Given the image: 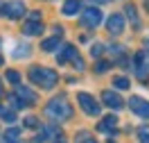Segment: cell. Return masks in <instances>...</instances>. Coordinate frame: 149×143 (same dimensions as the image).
I'll return each mask as SVG.
<instances>
[{"mask_svg": "<svg viewBox=\"0 0 149 143\" xmlns=\"http://www.w3.org/2000/svg\"><path fill=\"white\" fill-rule=\"evenodd\" d=\"M29 80H32L34 84L43 86V89H52V86L59 82V75H56V70H52V68L32 66L29 68Z\"/></svg>", "mask_w": 149, "mask_h": 143, "instance_id": "obj_1", "label": "cell"}, {"mask_svg": "<svg viewBox=\"0 0 149 143\" xmlns=\"http://www.w3.org/2000/svg\"><path fill=\"white\" fill-rule=\"evenodd\" d=\"M70 105H68V100H65V95H56L50 100V105L45 107V114L50 118H56V120H65L68 116H70Z\"/></svg>", "mask_w": 149, "mask_h": 143, "instance_id": "obj_2", "label": "cell"}, {"mask_svg": "<svg viewBox=\"0 0 149 143\" xmlns=\"http://www.w3.org/2000/svg\"><path fill=\"white\" fill-rule=\"evenodd\" d=\"M77 102L81 105L84 114H88V116H100V109H102V107L97 105V100H95L91 93H79V95H77Z\"/></svg>", "mask_w": 149, "mask_h": 143, "instance_id": "obj_3", "label": "cell"}, {"mask_svg": "<svg viewBox=\"0 0 149 143\" xmlns=\"http://www.w3.org/2000/svg\"><path fill=\"white\" fill-rule=\"evenodd\" d=\"M129 109L133 111V114L142 116V118H149V102L142 100V98H138V95L129 98Z\"/></svg>", "mask_w": 149, "mask_h": 143, "instance_id": "obj_4", "label": "cell"}, {"mask_svg": "<svg viewBox=\"0 0 149 143\" xmlns=\"http://www.w3.org/2000/svg\"><path fill=\"white\" fill-rule=\"evenodd\" d=\"M81 23H84L86 27H97V25L102 23V11L97 9V7L86 9L84 14H81Z\"/></svg>", "mask_w": 149, "mask_h": 143, "instance_id": "obj_5", "label": "cell"}, {"mask_svg": "<svg viewBox=\"0 0 149 143\" xmlns=\"http://www.w3.org/2000/svg\"><path fill=\"white\" fill-rule=\"evenodd\" d=\"M106 30L111 32V34H122L124 32V16L122 14H111L109 16V20H106Z\"/></svg>", "mask_w": 149, "mask_h": 143, "instance_id": "obj_6", "label": "cell"}, {"mask_svg": "<svg viewBox=\"0 0 149 143\" xmlns=\"http://www.w3.org/2000/svg\"><path fill=\"white\" fill-rule=\"evenodd\" d=\"M102 100H104V105H106V107H111V109H115V111L124 107V100H122L115 91H104V93H102Z\"/></svg>", "mask_w": 149, "mask_h": 143, "instance_id": "obj_7", "label": "cell"}, {"mask_svg": "<svg viewBox=\"0 0 149 143\" xmlns=\"http://www.w3.org/2000/svg\"><path fill=\"white\" fill-rule=\"evenodd\" d=\"M2 11H5L9 18H20L23 11H25V5H23L20 0H11V2H7V5L2 7Z\"/></svg>", "mask_w": 149, "mask_h": 143, "instance_id": "obj_8", "label": "cell"}, {"mask_svg": "<svg viewBox=\"0 0 149 143\" xmlns=\"http://www.w3.org/2000/svg\"><path fill=\"white\" fill-rule=\"evenodd\" d=\"M77 57H79V55H77V50H74L72 46H63L59 50V55H56V61H59V64H65V61H74Z\"/></svg>", "mask_w": 149, "mask_h": 143, "instance_id": "obj_9", "label": "cell"}, {"mask_svg": "<svg viewBox=\"0 0 149 143\" xmlns=\"http://www.w3.org/2000/svg\"><path fill=\"white\" fill-rule=\"evenodd\" d=\"M16 95H18V98L23 100V102H25V105H32V102H36V93H34V91H29L27 86H23V84L16 86Z\"/></svg>", "mask_w": 149, "mask_h": 143, "instance_id": "obj_10", "label": "cell"}, {"mask_svg": "<svg viewBox=\"0 0 149 143\" xmlns=\"http://www.w3.org/2000/svg\"><path fill=\"white\" fill-rule=\"evenodd\" d=\"M41 32H43V23L41 20H27L23 25V34H27V37H34V34H41Z\"/></svg>", "mask_w": 149, "mask_h": 143, "instance_id": "obj_11", "label": "cell"}, {"mask_svg": "<svg viewBox=\"0 0 149 143\" xmlns=\"http://www.w3.org/2000/svg\"><path fill=\"white\" fill-rule=\"evenodd\" d=\"M81 9V2H79V0H65L63 2V14L65 16H74V14H77V11Z\"/></svg>", "mask_w": 149, "mask_h": 143, "instance_id": "obj_12", "label": "cell"}, {"mask_svg": "<svg viewBox=\"0 0 149 143\" xmlns=\"http://www.w3.org/2000/svg\"><path fill=\"white\" fill-rule=\"evenodd\" d=\"M18 139H20V130L18 127H9L7 132L2 134V141L5 143H18Z\"/></svg>", "mask_w": 149, "mask_h": 143, "instance_id": "obj_13", "label": "cell"}, {"mask_svg": "<svg viewBox=\"0 0 149 143\" xmlns=\"http://www.w3.org/2000/svg\"><path fill=\"white\" fill-rule=\"evenodd\" d=\"M59 39H61V34H54L52 39H45V41L41 43V50H45V52L56 50V48H59Z\"/></svg>", "mask_w": 149, "mask_h": 143, "instance_id": "obj_14", "label": "cell"}, {"mask_svg": "<svg viewBox=\"0 0 149 143\" xmlns=\"http://www.w3.org/2000/svg\"><path fill=\"white\" fill-rule=\"evenodd\" d=\"M115 125H118V118L115 116H106L100 123V132H111V130H115Z\"/></svg>", "mask_w": 149, "mask_h": 143, "instance_id": "obj_15", "label": "cell"}, {"mask_svg": "<svg viewBox=\"0 0 149 143\" xmlns=\"http://www.w3.org/2000/svg\"><path fill=\"white\" fill-rule=\"evenodd\" d=\"M113 84H115V86H118V89H129V86H131V82H129V77H115V80H113Z\"/></svg>", "mask_w": 149, "mask_h": 143, "instance_id": "obj_16", "label": "cell"}, {"mask_svg": "<svg viewBox=\"0 0 149 143\" xmlns=\"http://www.w3.org/2000/svg\"><path fill=\"white\" fill-rule=\"evenodd\" d=\"M0 116H2L7 123H14V120H16V114H14V111H9V109H5V107H0Z\"/></svg>", "mask_w": 149, "mask_h": 143, "instance_id": "obj_17", "label": "cell"}, {"mask_svg": "<svg viewBox=\"0 0 149 143\" xmlns=\"http://www.w3.org/2000/svg\"><path fill=\"white\" fill-rule=\"evenodd\" d=\"M9 105L14 107V109H23V107H27V105H25V102L18 98V95H9Z\"/></svg>", "mask_w": 149, "mask_h": 143, "instance_id": "obj_18", "label": "cell"}, {"mask_svg": "<svg viewBox=\"0 0 149 143\" xmlns=\"http://www.w3.org/2000/svg\"><path fill=\"white\" fill-rule=\"evenodd\" d=\"M29 55V46H25V43H23V46H18L16 48V52H14V57L18 59V57H27Z\"/></svg>", "mask_w": 149, "mask_h": 143, "instance_id": "obj_19", "label": "cell"}, {"mask_svg": "<svg viewBox=\"0 0 149 143\" xmlns=\"http://www.w3.org/2000/svg\"><path fill=\"white\" fill-rule=\"evenodd\" d=\"M138 139H140V143H149V127H140Z\"/></svg>", "mask_w": 149, "mask_h": 143, "instance_id": "obj_20", "label": "cell"}, {"mask_svg": "<svg viewBox=\"0 0 149 143\" xmlns=\"http://www.w3.org/2000/svg\"><path fill=\"white\" fill-rule=\"evenodd\" d=\"M7 80H9L11 84H16V86L20 84V75L16 73V70H7Z\"/></svg>", "mask_w": 149, "mask_h": 143, "instance_id": "obj_21", "label": "cell"}, {"mask_svg": "<svg viewBox=\"0 0 149 143\" xmlns=\"http://www.w3.org/2000/svg\"><path fill=\"white\" fill-rule=\"evenodd\" d=\"M102 50H104L102 43H95V46L91 48V55H93V57H100V55H102Z\"/></svg>", "mask_w": 149, "mask_h": 143, "instance_id": "obj_22", "label": "cell"}, {"mask_svg": "<svg viewBox=\"0 0 149 143\" xmlns=\"http://www.w3.org/2000/svg\"><path fill=\"white\" fill-rule=\"evenodd\" d=\"M106 68H109V61H97L95 70H97V73H106Z\"/></svg>", "mask_w": 149, "mask_h": 143, "instance_id": "obj_23", "label": "cell"}, {"mask_svg": "<svg viewBox=\"0 0 149 143\" xmlns=\"http://www.w3.org/2000/svg\"><path fill=\"white\" fill-rule=\"evenodd\" d=\"M25 125L34 130V127H38V120H36V118H34V116H29V118H25Z\"/></svg>", "mask_w": 149, "mask_h": 143, "instance_id": "obj_24", "label": "cell"}, {"mask_svg": "<svg viewBox=\"0 0 149 143\" xmlns=\"http://www.w3.org/2000/svg\"><path fill=\"white\" fill-rule=\"evenodd\" d=\"M29 20H41V11H29Z\"/></svg>", "mask_w": 149, "mask_h": 143, "instance_id": "obj_25", "label": "cell"}, {"mask_svg": "<svg viewBox=\"0 0 149 143\" xmlns=\"http://www.w3.org/2000/svg\"><path fill=\"white\" fill-rule=\"evenodd\" d=\"M56 143H68V141H63V139H59V141H56Z\"/></svg>", "mask_w": 149, "mask_h": 143, "instance_id": "obj_26", "label": "cell"}, {"mask_svg": "<svg viewBox=\"0 0 149 143\" xmlns=\"http://www.w3.org/2000/svg\"><path fill=\"white\" fill-rule=\"evenodd\" d=\"M84 143H97V141H84Z\"/></svg>", "mask_w": 149, "mask_h": 143, "instance_id": "obj_27", "label": "cell"}, {"mask_svg": "<svg viewBox=\"0 0 149 143\" xmlns=\"http://www.w3.org/2000/svg\"><path fill=\"white\" fill-rule=\"evenodd\" d=\"M95 2H104V0H95Z\"/></svg>", "mask_w": 149, "mask_h": 143, "instance_id": "obj_28", "label": "cell"}]
</instances>
